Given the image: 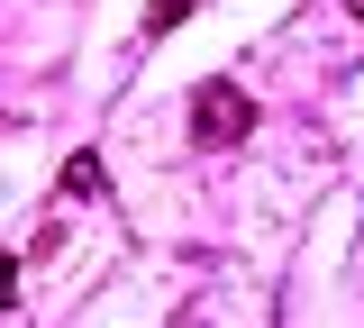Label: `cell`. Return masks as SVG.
<instances>
[{"label":"cell","instance_id":"277c9868","mask_svg":"<svg viewBox=\"0 0 364 328\" xmlns=\"http://www.w3.org/2000/svg\"><path fill=\"white\" fill-rule=\"evenodd\" d=\"M346 9H355V18H364V0H346Z\"/></svg>","mask_w":364,"mask_h":328},{"label":"cell","instance_id":"6da1fadb","mask_svg":"<svg viewBox=\"0 0 364 328\" xmlns=\"http://www.w3.org/2000/svg\"><path fill=\"white\" fill-rule=\"evenodd\" d=\"M191 137L210 146V155H219V146H246L255 137V100L237 92V83H200V92H191Z\"/></svg>","mask_w":364,"mask_h":328},{"label":"cell","instance_id":"5b68a950","mask_svg":"<svg viewBox=\"0 0 364 328\" xmlns=\"http://www.w3.org/2000/svg\"><path fill=\"white\" fill-rule=\"evenodd\" d=\"M182 328H200V319H182Z\"/></svg>","mask_w":364,"mask_h":328},{"label":"cell","instance_id":"3957f363","mask_svg":"<svg viewBox=\"0 0 364 328\" xmlns=\"http://www.w3.org/2000/svg\"><path fill=\"white\" fill-rule=\"evenodd\" d=\"M182 18H191V0H155V9H146V37H173Z\"/></svg>","mask_w":364,"mask_h":328},{"label":"cell","instance_id":"7a4b0ae2","mask_svg":"<svg viewBox=\"0 0 364 328\" xmlns=\"http://www.w3.org/2000/svg\"><path fill=\"white\" fill-rule=\"evenodd\" d=\"M64 201H109V174H100V155H73V164H64Z\"/></svg>","mask_w":364,"mask_h":328}]
</instances>
